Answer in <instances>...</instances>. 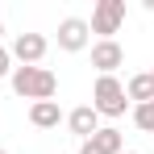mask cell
I'll use <instances>...</instances> for the list:
<instances>
[{
  "label": "cell",
  "instance_id": "obj_1",
  "mask_svg": "<svg viewBox=\"0 0 154 154\" xmlns=\"http://www.w3.org/2000/svg\"><path fill=\"white\" fill-rule=\"evenodd\" d=\"M13 92L38 104V100H50L54 92H58V79H54V71H46V67H17V71H13Z\"/></svg>",
  "mask_w": 154,
  "mask_h": 154
},
{
  "label": "cell",
  "instance_id": "obj_8",
  "mask_svg": "<svg viewBox=\"0 0 154 154\" xmlns=\"http://www.w3.org/2000/svg\"><path fill=\"white\" fill-rule=\"evenodd\" d=\"M29 121L38 129H54L58 121H63V112H58V100H38L33 108H29Z\"/></svg>",
  "mask_w": 154,
  "mask_h": 154
},
{
  "label": "cell",
  "instance_id": "obj_15",
  "mask_svg": "<svg viewBox=\"0 0 154 154\" xmlns=\"http://www.w3.org/2000/svg\"><path fill=\"white\" fill-rule=\"evenodd\" d=\"M0 154H8V150H0Z\"/></svg>",
  "mask_w": 154,
  "mask_h": 154
},
{
  "label": "cell",
  "instance_id": "obj_2",
  "mask_svg": "<svg viewBox=\"0 0 154 154\" xmlns=\"http://www.w3.org/2000/svg\"><path fill=\"white\" fill-rule=\"evenodd\" d=\"M92 96H96L92 108H96L100 117H121V112H125V104H129V96H125V88L117 83V75H100Z\"/></svg>",
  "mask_w": 154,
  "mask_h": 154
},
{
  "label": "cell",
  "instance_id": "obj_5",
  "mask_svg": "<svg viewBox=\"0 0 154 154\" xmlns=\"http://www.w3.org/2000/svg\"><path fill=\"white\" fill-rule=\"evenodd\" d=\"M121 63H125V50H121L117 42H104V38H100V42L92 46V67H96L100 75H112Z\"/></svg>",
  "mask_w": 154,
  "mask_h": 154
},
{
  "label": "cell",
  "instance_id": "obj_16",
  "mask_svg": "<svg viewBox=\"0 0 154 154\" xmlns=\"http://www.w3.org/2000/svg\"><path fill=\"white\" fill-rule=\"evenodd\" d=\"M150 79H154V71H150Z\"/></svg>",
  "mask_w": 154,
  "mask_h": 154
},
{
  "label": "cell",
  "instance_id": "obj_9",
  "mask_svg": "<svg viewBox=\"0 0 154 154\" xmlns=\"http://www.w3.org/2000/svg\"><path fill=\"white\" fill-rule=\"evenodd\" d=\"M88 142H92V146H96L100 154H121V150H125V137H121L117 129H96Z\"/></svg>",
  "mask_w": 154,
  "mask_h": 154
},
{
  "label": "cell",
  "instance_id": "obj_4",
  "mask_svg": "<svg viewBox=\"0 0 154 154\" xmlns=\"http://www.w3.org/2000/svg\"><path fill=\"white\" fill-rule=\"evenodd\" d=\"M42 54H46V38H42V33H17V42H13V58H21V67L42 63Z\"/></svg>",
  "mask_w": 154,
  "mask_h": 154
},
{
  "label": "cell",
  "instance_id": "obj_13",
  "mask_svg": "<svg viewBox=\"0 0 154 154\" xmlns=\"http://www.w3.org/2000/svg\"><path fill=\"white\" fill-rule=\"evenodd\" d=\"M79 154H100V150H96L92 142H83V146H79Z\"/></svg>",
  "mask_w": 154,
  "mask_h": 154
},
{
  "label": "cell",
  "instance_id": "obj_6",
  "mask_svg": "<svg viewBox=\"0 0 154 154\" xmlns=\"http://www.w3.org/2000/svg\"><path fill=\"white\" fill-rule=\"evenodd\" d=\"M58 46H63V50H83V46H88V21L67 17V21L58 25Z\"/></svg>",
  "mask_w": 154,
  "mask_h": 154
},
{
  "label": "cell",
  "instance_id": "obj_11",
  "mask_svg": "<svg viewBox=\"0 0 154 154\" xmlns=\"http://www.w3.org/2000/svg\"><path fill=\"white\" fill-rule=\"evenodd\" d=\"M133 121H137V129L154 133V100L150 104H137V108H133Z\"/></svg>",
  "mask_w": 154,
  "mask_h": 154
},
{
  "label": "cell",
  "instance_id": "obj_7",
  "mask_svg": "<svg viewBox=\"0 0 154 154\" xmlns=\"http://www.w3.org/2000/svg\"><path fill=\"white\" fill-rule=\"evenodd\" d=\"M67 125H71V133H79V137L88 142V137L100 129V112H96L92 104H83V108H75V112L67 117Z\"/></svg>",
  "mask_w": 154,
  "mask_h": 154
},
{
  "label": "cell",
  "instance_id": "obj_10",
  "mask_svg": "<svg viewBox=\"0 0 154 154\" xmlns=\"http://www.w3.org/2000/svg\"><path fill=\"white\" fill-rule=\"evenodd\" d=\"M125 96L137 100V104H150V100H154V79H150V75H133L129 88H125Z\"/></svg>",
  "mask_w": 154,
  "mask_h": 154
},
{
  "label": "cell",
  "instance_id": "obj_3",
  "mask_svg": "<svg viewBox=\"0 0 154 154\" xmlns=\"http://www.w3.org/2000/svg\"><path fill=\"white\" fill-rule=\"evenodd\" d=\"M121 21H125V0H100L88 29L92 33H104V42H112V33L121 29Z\"/></svg>",
  "mask_w": 154,
  "mask_h": 154
},
{
  "label": "cell",
  "instance_id": "obj_14",
  "mask_svg": "<svg viewBox=\"0 0 154 154\" xmlns=\"http://www.w3.org/2000/svg\"><path fill=\"white\" fill-rule=\"evenodd\" d=\"M121 154H137V150H121Z\"/></svg>",
  "mask_w": 154,
  "mask_h": 154
},
{
  "label": "cell",
  "instance_id": "obj_12",
  "mask_svg": "<svg viewBox=\"0 0 154 154\" xmlns=\"http://www.w3.org/2000/svg\"><path fill=\"white\" fill-rule=\"evenodd\" d=\"M8 63H13V54H8V50H4V46H0V79L8 75Z\"/></svg>",
  "mask_w": 154,
  "mask_h": 154
}]
</instances>
